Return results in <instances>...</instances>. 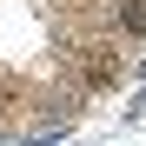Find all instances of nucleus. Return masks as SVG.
<instances>
[{"label":"nucleus","mask_w":146,"mask_h":146,"mask_svg":"<svg viewBox=\"0 0 146 146\" xmlns=\"http://www.w3.org/2000/svg\"><path fill=\"white\" fill-rule=\"evenodd\" d=\"M119 20H126L133 33H146V0H126V13H119Z\"/></svg>","instance_id":"obj_1"}]
</instances>
